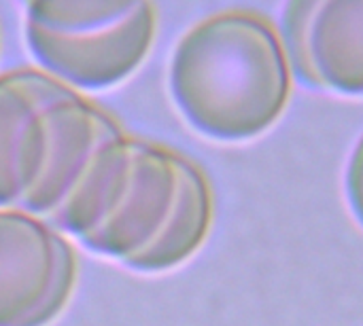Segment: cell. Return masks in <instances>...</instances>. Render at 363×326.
Here are the masks:
<instances>
[{"instance_id":"obj_1","label":"cell","mask_w":363,"mask_h":326,"mask_svg":"<svg viewBox=\"0 0 363 326\" xmlns=\"http://www.w3.org/2000/svg\"><path fill=\"white\" fill-rule=\"evenodd\" d=\"M213 219V187L196 161L121 134L96 151L49 225L132 272L164 274L204 246Z\"/></svg>"},{"instance_id":"obj_2","label":"cell","mask_w":363,"mask_h":326,"mask_svg":"<svg viewBox=\"0 0 363 326\" xmlns=\"http://www.w3.org/2000/svg\"><path fill=\"white\" fill-rule=\"evenodd\" d=\"M294 74L274 25L251 11L215 13L177 42L168 89L174 108L200 136L247 142L285 112Z\"/></svg>"},{"instance_id":"obj_3","label":"cell","mask_w":363,"mask_h":326,"mask_svg":"<svg viewBox=\"0 0 363 326\" xmlns=\"http://www.w3.org/2000/svg\"><path fill=\"white\" fill-rule=\"evenodd\" d=\"M125 134L104 108L36 68L0 74V210L51 216L100 146Z\"/></svg>"},{"instance_id":"obj_4","label":"cell","mask_w":363,"mask_h":326,"mask_svg":"<svg viewBox=\"0 0 363 326\" xmlns=\"http://www.w3.org/2000/svg\"><path fill=\"white\" fill-rule=\"evenodd\" d=\"M79 278L70 242L38 216L0 210V326H49Z\"/></svg>"},{"instance_id":"obj_5","label":"cell","mask_w":363,"mask_h":326,"mask_svg":"<svg viewBox=\"0 0 363 326\" xmlns=\"http://www.w3.org/2000/svg\"><path fill=\"white\" fill-rule=\"evenodd\" d=\"M279 34L304 87L363 98V0H285Z\"/></svg>"},{"instance_id":"obj_6","label":"cell","mask_w":363,"mask_h":326,"mask_svg":"<svg viewBox=\"0 0 363 326\" xmlns=\"http://www.w3.org/2000/svg\"><path fill=\"white\" fill-rule=\"evenodd\" d=\"M23 36L43 72L72 89L102 91L130 78L151 53L157 8L153 2L100 34L55 36L23 30Z\"/></svg>"},{"instance_id":"obj_7","label":"cell","mask_w":363,"mask_h":326,"mask_svg":"<svg viewBox=\"0 0 363 326\" xmlns=\"http://www.w3.org/2000/svg\"><path fill=\"white\" fill-rule=\"evenodd\" d=\"M155 0H28L23 30L81 34L115 25Z\"/></svg>"},{"instance_id":"obj_8","label":"cell","mask_w":363,"mask_h":326,"mask_svg":"<svg viewBox=\"0 0 363 326\" xmlns=\"http://www.w3.org/2000/svg\"><path fill=\"white\" fill-rule=\"evenodd\" d=\"M345 191H347V202H349L353 216L363 227V136L349 159L347 176H345Z\"/></svg>"},{"instance_id":"obj_9","label":"cell","mask_w":363,"mask_h":326,"mask_svg":"<svg viewBox=\"0 0 363 326\" xmlns=\"http://www.w3.org/2000/svg\"><path fill=\"white\" fill-rule=\"evenodd\" d=\"M0 51H2V30H0Z\"/></svg>"},{"instance_id":"obj_10","label":"cell","mask_w":363,"mask_h":326,"mask_svg":"<svg viewBox=\"0 0 363 326\" xmlns=\"http://www.w3.org/2000/svg\"><path fill=\"white\" fill-rule=\"evenodd\" d=\"M19 2H21V4H26V2H28V0H19Z\"/></svg>"}]
</instances>
